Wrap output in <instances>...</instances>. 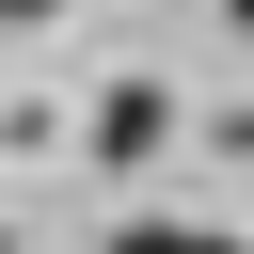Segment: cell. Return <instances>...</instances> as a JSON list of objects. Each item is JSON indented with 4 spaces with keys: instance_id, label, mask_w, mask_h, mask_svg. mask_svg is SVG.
<instances>
[{
    "instance_id": "cell-4",
    "label": "cell",
    "mask_w": 254,
    "mask_h": 254,
    "mask_svg": "<svg viewBox=\"0 0 254 254\" xmlns=\"http://www.w3.org/2000/svg\"><path fill=\"white\" fill-rule=\"evenodd\" d=\"M222 16H238V32H254V0H222Z\"/></svg>"
},
{
    "instance_id": "cell-3",
    "label": "cell",
    "mask_w": 254,
    "mask_h": 254,
    "mask_svg": "<svg viewBox=\"0 0 254 254\" xmlns=\"http://www.w3.org/2000/svg\"><path fill=\"white\" fill-rule=\"evenodd\" d=\"M32 16H64V0H0V32H32Z\"/></svg>"
},
{
    "instance_id": "cell-1",
    "label": "cell",
    "mask_w": 254,
    "mask_h": 254,
    "mask_svg": "<svg viewBox=\"0 0 254 254\" xmlns=\"http://www.w3.org/2000/svg\"><path fill=\"white\" fill-rule=\"evenodd\" d=\"M159 143H175V95L159 79H111L95 95V159H159Z\"/></svg>"
},
{
    "instance_id": "cell-2",
    "label": "cell",
    "mask_w": 254,
    "mask_h": 254,
    "mask_svg": "<svg viewBox=\"0 0 254 254\" xmlns=\"http://www.w3.org/2000/svg\"><path fill=\"white\" fill-rule=\"evenodd\" d=\"M111 254H238V238H222V222H127Z\"/></svg>"
}]
</instances>
